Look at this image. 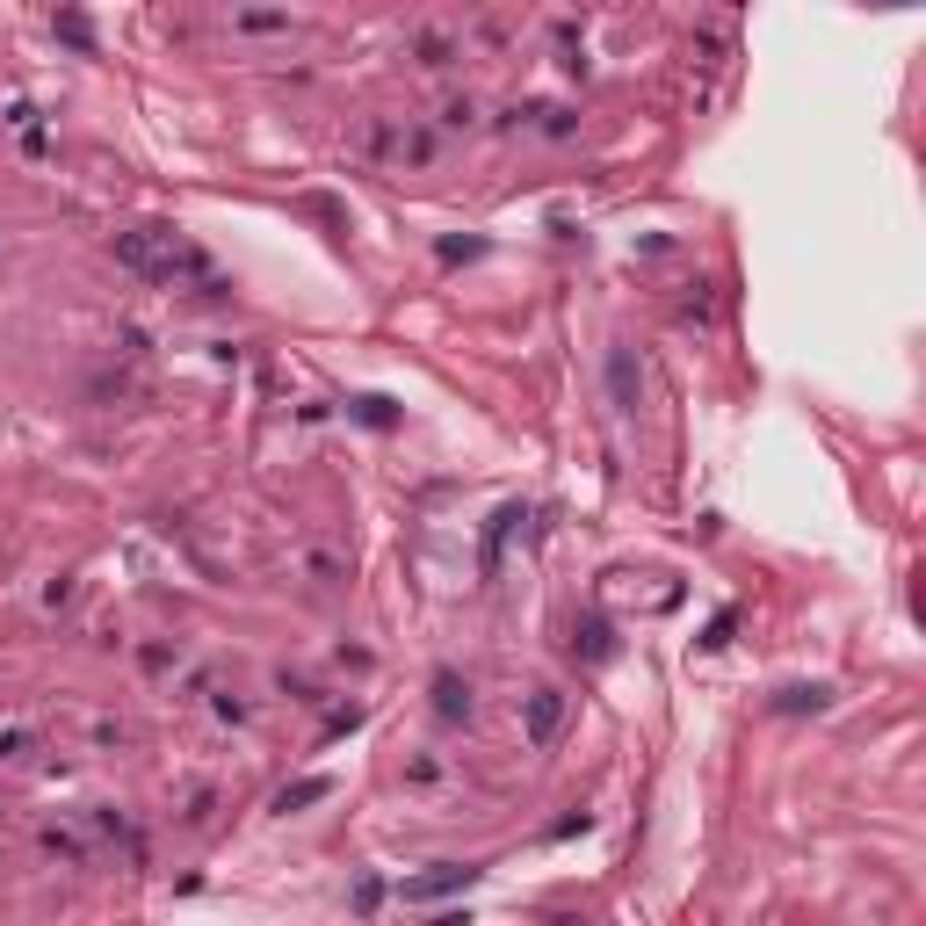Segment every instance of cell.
I'll use <instances>...</instances> for the list:
<instances>
[{
    "label": "cell",
    "instance_id": "5b68a950",
    "mask_svg": "<svg viewBox=\"0 0 926 926\" xmlns=\"http://www.w3.org/2000/svg\"><path fill=\"white\" fill-rule=\"evenodd\" d=\"M319 796H326V782H297V789H283V796H275V811H297V804H319Z\"/></svg>",
    "mask_w": 926,
    "mask_h": 926
},
{
    "label": "cell",
    "instance_id": "7a4b0ae2",
    "mask_svg": "<svg viewBox=\"0 0 926 926\" xmlns=\"http://www.w3.org/2000/svg\"><path fill=\"white\" fill-rule=\"evenodd\" d=\"M558 717H565V695L558 688H536L529 695V746H550V738H558Z\"/></svg>",
    "mask_w": 926,
    "mask_h": 926
},
{
    "label": "cell",
    "instance_id": "277c9868",
    "mask_svg": "<svg viewBox=\"0 0 926 926\" xmlns=\"http://www.w3.org/2000/svg\"><path fill=\"white\" fill-rule=\"evenodd\" d=\"M435 702H442V717H463V709H471V695H463L456 673H442V681H435Z\"/></svg>",
    "mask_w": 926,
    "mask_h": 926
},
{
    "label": "cell",
    "instance_id": "3957f363",
    "mask_svg": "<svg viewBox=\"0 0 926 926\" xmlns=\"http://www.w3.org/2000/svg\"><path fill=\"white\" fill-rule=\"evenodd\" d=\"M478 869H435V876H420V883H406V898H442V890H463Z\"/></svg>",
    "mask_w": 926,
    "mask_h": 926
},
{
    "label": "cell",
    "instance_id": "8992f818",
    "mask_svg": "<svg viewBox=\"0 0 926 926\" xmlns=\"http://www.w3.org/2000/svg\"><path fill=\"white\" fill-rule=\"evenodd\" d=\"M782 709H825V688H789Z\"/></svg>",
    "mask_w": 926,
    "mask_h": 926
},
{
    "label": "cell",
    "instance_id": "6da1fadb",
    "mask_svg": "<svg viewBox=\"0 0 926 926\" xmlns=\"http://www.w3.org/2000/svg\"><path fill=\"white\" fill-rule=\"evenodd\" d=\"M116 254L131 261L138 275H160V283H174L181 268H189V275L203 268V261L189 254V246H181V239H167V232H123V239H116Z\"/></svg>",
    "mask_w": 926,
    "mask_h": 926
}]
</instances>
